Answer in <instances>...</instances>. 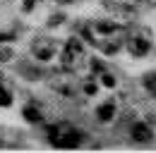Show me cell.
Masks as SVG:
<instances>
[{"label": "cell", "mask_w": 156, "mask_h": 153, "mask_svg": "<svg viewBox=\"0 0 156 153\" xmlns=\"http://www.w3.org/2000/svg\"><path fill=\"white\" fill-rule=\"evenodd\" d=\"M103 84H106V86H115V76H111V74H103Z\"/></svg>", "instance_id": "cell-10"}, {"label": "cell", "mask_w": 156, "mask_h": 153, "mask_svg": "<svg viewBox=\"0 0 156 153\" xmlns=\"http://www.w3.org/2000/svg\"><path fill=\"white\" fill-rule=\"evenodd\" d=\"M60 22H62V15H58V17L53 15V17H51V22H48V24H51V26H58Z\"/></svg>", "instance_id": "cell-11"}, {"label": "cell", "mask_w": 156, "mask_h": 153, "mask_svg": "<svg viewBox=\"0 0 156 153\" xmlns=\"http://www.w3.org/2000/svg\"><path fill=\"white\" fill-rule=\"evenodd\" d=\"M144 86L151 89V91H156V72H147V74H144Z\"/></svg>", "instance_id": "cell-7"}, {"label": "cell", "mask_w": 156, "mask_h": 153, "mask_svg": "<svg viewBox=\"0 0 156 153\" xmlns=\"http://www.w3.org/2000/svg\"><path fill=\"white\" fill-rule=\"evenodd\" d=\"M149 48H151V41H147V38L137 36V38L130 41V53H132V55H147Z\"/></svg>", "instance_id": "cell-4"}, {"label": "cell", "mask_w": 156, "mask_h": 153, "mask_svg": "<svg viewBox=\"0 0 156 153\" xmlns=\"http://www.w3.org/2000/svg\"><path fill=\"white\" fill-rule=\"evenodd\" d=\"M12 48H0V62H7V60H12Z\"/></svg>", "instance_id": "cell-9"}, {"label": "cell", "mask_w": 156, "mask_h": 153, "mask_svg": "<svg viewBox=\"0 0 156 153\" xmlns=\"http://www.w3.org/2000/svg\"><path fill=\"white\" fill-rule=\"evenodd\" d=\"M87 93H96V86L94 84H87Z\"/></svg>", "instance_id": "cell-12"}, {"label": "cell", "mask_w": 156, "mask_h": 153, "mask_svg": "<svg viewBox=\"0 0 156 153\" xmlns=\"http://www.w3.org/2000/svg\"><path fill=\"white\" fill-rule=\"evenodd\" d=\"M34 53H36L39 60H48V57L55 53V48H53V43H48V38H41V41L34 43Z\"/></svg>", "instance_id": "cell-3"}, {"label": "cell", "mask_w": 156, "mask_h": 153, "mask_svg": "<svg viewBox=\"0 0 156 153\" xmlns=\"http://www.w3.org/2000/svg\"><path fill=\"white\" fill-rule=\"evenodd\" d=\"M130 136H132V141L147 144V141L154 139V129H151L149 124H144V122H132V127H130Z\"/></svg>", "instance_id": "cell-2"}, {"label": "cell", "mask_w": 156, "mask_h": 153, "mask_svg": "<svg viewBox=\"0 0 156 153\" xmlns=\"http://www.w3.org/2000/svg\"><path fill=\"white\" fill-rule=\"evenodd\" d=\"M113 115H115V105H113V100H106V103H101V105L96 108V117L101 120V122H111Z\"/></svg>", "instance_id": "cell-5"}, {"label": "cell", "mask_w": 156, "mask_h": 153, "mask_svg": "<svg viewBox=\"0 0 156 153\" xmlns=\"http://www.w3.org/2000/svg\"><path fill=\"white\" fill-rule=\"evenodd\" d=\"M24 117H27L29 122H39V120H41V113L36 110V108H24Z\"/></svg>", "instance_id": "cell-6"}, {"label": "cell", "mask_w": 156, "mask_h": 153, "mask_svg": "<svg viewBox=\"0 0 156 153\" xmlns=\"http://www.w3.org/2000/svg\"><path fill=\"white\" fill-rule=\"evenodd\" d=\"M115 29H118V24H111V22H98L96 24V31H103V34H111Z\"/></svg>", "instance_id": "cell-8"}, {"label": "cell", "mask_w": 156, "mask_h": 153, "mask_svg": "<svg viewBox=\"0 0 156 153\" xmlns=\"http://www.w3.org/2000/svg\"><path fill=\"white\" fill-rule=\"evenodd\" d=\"M82 139H84V134L79 132V129H60L58 139L53 144L60 146V148H75V146L82 144Z\"/></svg>", "instance_id": "cell-1"}]
</instances>
